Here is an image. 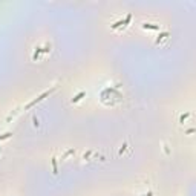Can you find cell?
Returning <instances> with one entry per match:
<instances>
[{
	"label": "cell",
	"mask_w": 196,
	"mask_h": 196,
	"mask_svg": "<svg viewBox=\"0 0 196 196\" xmlns=\"http://www.w3.org/2000/svg\"><path fill=\"white\" fill-rule=\"evenodd\" d=\"M130 20H132V14H127V15H126V19H124V20H118V21H115V23L112 25V29H117V28H119V26H124V25H127Z\"/></svg>",
	"instance_id": "7a4b0ae2"
},
{
	"label": "cell",
	"mask_w": 196,
	"mask_h": 196,
	"mask_svg": "<svg viewBox=\"0 0 196 196\" xmlns=\"http://www.w3.org/2000/svg\"><path fill=\"white\" fill-rule=\"evenodd\" d=\"M55 87H57V86H54L52 89H49V91H44V92L42 93V95H38L37 98H35V100H32V101H31L29 104H26V107H25V109H31V107H32V106H35L37 103H40V101H42V100H44V98H46V97H49L52 92L55 91Z\"/></svg>",
	"instance_id": "6da1fadb"
},
{
	"label": "cell",
	"mask_w": 196,
	"mask_h": 196,
	"mask_svg": "<svg viewBox=\"0 0 196 196\" xmlns=\"http://www.w3.org/2000/svg\"><path fill=\"white\" fill-rule=\"evenodd\" d=\"M86 95V92H80V93H77V95H75L74 98H72V103H78L80 100H81V98Z\"/></svg>",
	"instance_id": "3957f363"
},
{
	"label": "cell",
	"mask_w": 196,
	"mask_h": 196,
	"mask_svg": "<svg viewBox=\"0 0 196 196\" xmlns=\"http://www.w3.org/2000/svg\"><path fill=\"white\" fill-rule=\"evenodd\" d=\"M142 26H144L146 29H155V31H158V29H159V26H156V25H152V23H144Z\"/></svg>",
	"instance_id": "277c9868"
},
{
	"label": "cell",
	"mask_w": 196,
	"mask_h": 196,
	"mask_svg": "<svg viewBox=\"0 0 196 196\" xmlns=\"http://www.w3.org/2000/svg\"><path fill=\"white\" fill-rule=\"evenodd\" d=\"M144 196H152V191H149V193H147V195H144Z\"/></svg>",
	"instance_id": "52a82bcc"
},
{
	"label": "cell",
	"mask_w": 196,
	"mask_h": 196,
	"mask_svg": "<svg viewBox=\"0 0 196 196\" xmlns=\"http://www.w3.org/2000/svg\"><path fill=\"white\" fill-rule=\"evenodd\" d=\"M11 136H12V132H6V133H3V135H0V141L8 140V138H11Z\"/></svg>",
	"instance_id": "5b68a950"
},
{
	"label": "cell",
	"mask_w": 196,
	"mask_h": 196,
	"mask_svg": "<svg viewBox=\"0 0 196 196\" xmlns=\"http://www.w3.org/2000/svg\"><path fill=\"white\" fill-rule=\"evenodd\" d=\"M52 170H54V173H57V161H55V158H52Z\"/></svg>",
	"instance_id": "8992f818"
}]
</instances>
